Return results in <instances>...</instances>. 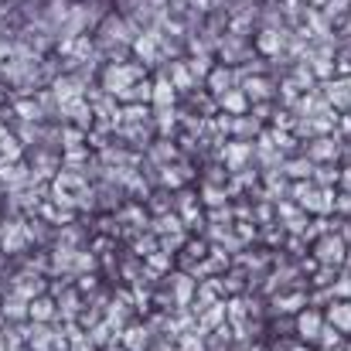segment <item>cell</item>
<instances>
[{
    "label": "cell",
    "instance_id": "6da1fadb",
    "mask_svg": "<svg viewBox=\"0 0 351 351\" xmlns=\"http://www.w3.org/2000/svg\"><path fill=\"white\" fill-rule=\"evenodd\" d=\"M293 198H297V205L304 208V212H317V215H328V212H335V191H328V188H317V184H304V181H297L293 184Z\"/></svg>",
    "mask_w": 351,
    "mask_h": 351
},
{
    "label": "cell",
    "instance_id": "7a4b0ae2",
    "mask_svg": "<svg viewBox=\"0 0 351 351\" xmlns=\"http://www.w3.org/2000/svg\"><path fill=\"white\" fill-rule=\"evenodd\" d=\"M314 252H317V263L321 266H331V269H338L345 259H348V242H345V235H321L317 239V245H314Z\"/></svg>",
    "mask_w": 351,
    "mask_h": 351
},
{
    "label": "cell",
    "instance_id": "3957f363",
    "mask_svg": "<svg viewBox=\"0 0 351 351\" xmlns=\"http://www.w3.org/2000/svg\"><path fill=\"white\" fill-rule=\"evenodd\" d=\"M136 82H143V69H136V65H110L106 75H103V89H106L110 96L126 93V89L136 86Z\"/></svg>",
    "mask_w": 351,
    "mask_h": 351
},
{
    "label": "cell",
    "instance_id": "277c9868",
    "mask_svg": "<svg viewBox=\"0 0 351 351\" xmlns=\"http://www.w3.org/2000/svg\"><path fill=\"white\" fill-rule=\"evenodd\" d=\"M321 331H324V317L317 314V311H300V317H297V335L304 338V341H314L317 345V338H321Z\"/></svg>",
    "mask_w": 351,
    "mask_h": 351
},
{
    "label": "cell",
    "instance_id": "5b68a950",
    "mask_svg": "<svg viewBox=\"0 0 351 351\" xmlns=\"http://www.w3.org/2000/svg\"><path fill=\"white\" fill-rule=\"evenodd\" d=\"M252 157V147L249 143H226V150H222V160L229 164V171H242L245 167V160Z\"/></svg>",
    "mask_w": 351,
    "mask_h": 351
},
{
    "label": "cell",
    "instance_id": "8992f818",
    "mask_svg": "<svg viewBox=\"0 0 351 351\" xmlns=\"http://www.w3.org/2000/svg\"><path fill=\"white\" fill-rule=\"evenodd\" d=\"M328 324L338 328L341 335H351V304L348 300H335L328 311Z\"/></svg>",
    "mask_w": 351,
    "mask_h": 351
},
{
    "label": "cell",
    "instance_id": "52a82bcc",
    "mask_svg": "<svg viewBox=\"0 0 351 351\" xmlns=\"http://www.w3.org/2000/svg\"><path fill=\"white\" fill-rule=\"evenodd\" d=\"M338 140H331V136H321V140H314L311 147H307V157L311 160H335L338 157Z\"/></svg>",
    "mask_w": 351,
    "mask_h": 351
},
{
    "label": "cell",
    "instance_id": "ba28073f",
    "mask_svg": "<svg viewBox=\"0 0 351 351\" xmlns=\"http://www.w3.org/2000/svg\"><path fill=\"white\" fill-rule=\"evenodd\" d=\"M283 174L293 178V181H307V178H314V160H311V157L287 160V164H283Z\"/></svg>",
    "mask_w": 351,
    "mask_h": 351
},
{
    "label": "cell",
    "instance_id": "9c48e42d",
    "mask_svg": "<svg viewBox=\"0 0 351 351\" xmlns=\"http://www.w3.org/2000/svg\"><path fill=\"white\" fill-rule=\"evenodd\" d=\"M242 93L249 96V103H263V99L273 96V86H269L266 79H245V82H242Z\"/></svg>",
    "mask_w": 351,
    "mask_h": 351
},
{
    "label": "cell",
    "instance_id": "30bf717a",
    "mask_svg": "<svg viewBox=\"0 0 351 351\" xmlns=\"http://www.w3.org/2000/svg\"><path fill=\"white\" fill-rule=\"evenodd\" d=\"M150 103H154L157 110H171V103H174V82H171V79H157Z\"/></svg>",
    "mask_w": 351,
    "mask_h": 351
},
{
    "label": "cell",
    "instance_id": "8fae6325",
    "mask_svg": "<svg viewBox=\"0 0 351 351\" xmlns=\"http://www.w3.org/2000/svg\"><path fill=\"white\" fill-rule=\"evenodd\" d=\"M219 103H222V110H226V113H232V117H242V113L249 110V96H245L242 89H232V93H226V96H222Z\"/></svg>",
    "mask_w": 351,
    "mask_h": 351
},
{
    "label": "cell",
    "instance_id": "7c38bea8",
    "mask_svg": "<svg viewBox=\"0 0 351 351\" xmlns=\"http://www.w3.org/2000/svg\"><path fill=\"white\" fill-rule=\"evenodd\" d=\"M328 99H331L338 110H348V106H351V79L331 82V86H328Z\"/></svg>",
    "mask_w": 351,
    "mask_h": 351
},
{
    "label": "cell",
    "instance_id": "4fadbf2b",
    "mask_svg": "<svg viewBox=\"0 0 351 351\" xmlns=\"http://www.w3.org/2000/svg\"><path fill=\"white\" fill-rule=\"evenodd\" d=\"M229 82H232V72H229V69H212V72H208V86H212V93H215L219 99H222L226 93H232Z\"/></svg>",
    "mask_w": 351,
    "mask_h": 351
},
{
    "label": "cell",
    "instance_id": "5bb4252c",
    "mask_svg": "<svg viewBox=\"0 0 351 351\" xmlns=\"http://www.w3.org/2000/svg\"><path fill=\"white\" fill-rule=\"evenodd\" d=\"M191 297H195V280L191 276H174V300H178V307H188Z\"/></svg>",
    "mask_w": 351,
    "mask_h": 351
},
{
    "label": "cell",
    "instance_id": "9a60e30c",
    "mask_svg": "<svg viewBox=\"0 0 351 351\" xmlns=\"http://www.w3.org/2000/svg\"><path fill=\"white\" fill-rule=\"evenodd\" d=\"M167 79L174 82V89H184V93L195 86V72H191V69H184L181 62H174V65H171V75H167Z\"/></svg>",
    "mask_w": 351,
    "mask_h": 351
},
{
    "label": "cell",
    "instance_id": "2e32d148",
    "mask_svg": "<svg viewBox=\"0 0 351 351\" xmlns=\"http://www.w3.org/2000/svg\"><path fill=\"white\" fill-rule=\"evenodd\" d=\"M280 48H283V38H280V31L266 27V31L259 34V51H266V55H280Z\"/></svg>",
    "mask_w": 351,
    "mask_h": 351
},
{
    "label": "cell",
    "instance_id": "e0dca14e",
    "mask_svg": "<svg viewBox=\"0 0 351 351\" xmlns=\"http://www.w3.org/2000/svg\"><path fill=\"white\" fill-rule=\"evenodd\" d=\"M307 304V297L304 293H293V297H276V311L280 314H293V311H300Z\"/></svg>",
    "mask_w": 351,
    "mask_h": 351
},
{
    "label": "cell",
    "instance_id": "ac0fdd59",
    "mask_svg": "<svg viewBox=\"0 0 351 351\" xmlns=\"http://www.w3.org/2000/svg\"><path fill=\"white\" fill-rule=\"evenodd\" d=\"M317 345H321V348H341V331H338V328H331V324H324V331H321Z\"/></svg>",
    "mask_w": 351,
    "mask_h": 351
},
{
    "label": "cell",
    "instance_id": "d6986e66",
    "mask_svg": "<svg viewBox=\"0 0 351 351\" xmlns=\"http://www.w3.org/2000/svg\"><path fill=\"white\" fill-rule=\"evenodd\" d=\"M106 41H130V34H126V24L117 21V17H110L106 21Z\"/></svg>",
    "mask_w": 351,
    "mask_h": 351
},
{
    "label": "cell",
    "instance_id": "ffe728a7",
    "mask_svg": "<svg viewBox=\"0 0 351 351\" xmlns=\"http://www.w3.org/2000/svg\"><path fill=\"white\" fill-rule=\"evenodd\" d=\"M0 154H3V160H7V157L14 160V157L21 154V147H17V140H14V136H7V133H0Z\"/></svg>",
    "mask_w": 351,
    "mask_h": 351
},
{
    "label": "cell",
    "instance_id": "44dd1931",
    "mask_svg": "<svg viewBox=\"0 0 351 351\" xmlns=\"http://www.w3.org/2000/svg\"><path fill=\"white\" fill-rule=\"evenodd\" d=\"M31 317L34 321H48L51 317V300H34L31 304Z\"/></svg>",
    "mask_w": 351,
    "mask_h": 351
},
{
    "label": "cell",
    "instance_id": "7402d4cb",
    "mask_svg": "<svg viewBox=\"0 0 351 351\" xmlns=\"http://www.w3.org/2000/svg\"><path fill=\"white\" fill-rule=\"evenodd\" d=\"M160 181H164L167 188H181L184 174H181V171H174V167H164V171H160Z\"/></svg>",
    "mask_w": 351,
    "mask_h": 351
},
{
    "label": "cell",
    "instance_id": "603a6c76",
    "mask_svg": "<svg viewBox=\"0 0 351 351\" xmlns=\"http://www.w3.org/2000/svg\"><path fill=\"white\" fill-rule=\"evenodd\" d=\"M205 202L219 208V205H226V191H222V188H215V184H205Z\"/></svg>",
    "mask_w": 351,
    "mask_h": 351
},
{
    "label": "cell",
    "instance_id": "cb8c5ba5",
    "mask_svg": "<svg viewBox=\"0 0 351 351\" xmlns=\"http://www.w3.org/2000/svg\"><path fill=\"white\" fill-rule=\"evenodd\" d=\"M130 338H126V345H130V351H140L143 345H147V331H140V328H133V331H126Z\"/></svg>",
    "mask_w": 351,
    "mask_h": 351
},
{
    "label": "cell",
    "instance_id": "d4e9b609",
    "mask_svg": "<svg viewBox=\"0 0 351 351\" xmlns=\"http://www.w3.org/2000/svg\"><path fill=\"white\" fill-rule=\"evenodd\" d=\"M17 113H21V119H38L41 117L38 103H27V99H21V103H17Z\"/></svg>",
    "mask_w": 351,
    "mask_h": 351
},
{
    "label": "cell",
    "instance_id": "484cf974",
    "mask_svg": "<svg viewBox=\"0 0 351 351\" xmlns=\"http://www.w3.org/2000/svg\"><path fill=\"white\" fill-rule=\"evenodd\" d=\"M123 117L130 119V123H140V119H147V110H143L140 103H133V106H126V110H123Z\"/></svg>",
    "mask_w": 351,
    "mask_h": 351
},
{
    "label": "cell",
    "instance_id": "4316f807",
    "mask_svg": "<svg viewBox=\"0 0 351 351\" xmlns=\"http://www.w3.org/2000/svg\"><path fill=\"white\" fill-rule=\"evenodd\" d=\"M31 345H34V348H41V351H48V345H51V335H48L45 328H38V331H34V338H31Z\"/></svg>",
    "mask_w": 351,
    "mask_h": 351
},
{
    "label": "cell",
    "instance_id": "83f0119b",
    "mask_svg": "<svg viewBox=\"0 0 351 351\" xmlns=\"http://www.w3.org/2000/svg\"><path fill=\"white\" fill-rule=\"evenodd\" d=\"M181 351H205V341H202L198 335H188V338L181 341Z\"/></svg>",
    "mask_w": 351,
    "mask_h": 351
},
{
    "label": "cell",
    "instance_id": "f1b7e54d",
    "mask_svg": "<svg viewBox=\"0 0 351 351\" xmlns=\"http://www.w3.org/2000/svg\"><path fill=\"white\" fill-rule=\"evenodd\" d=\"M65 14H69V7H65L62 0H55V3H51V14H48V17H51V21H65Z\"/></svg>",
    "mask_w": 351,
    "mask_h": 351
},
{
    "label": "cell",
    "instance_id": "f546056e",
    "mask_svg": "<svg viewBox=\"0 0 351 351\" xmlns=\"http://www.w3.org/2000/svg\"><path fill=\"white\" fill-rule=\"evenodd\" d=\"M335 212H351V195H341V198L335 202Z\"/></svg>",
    "mask_w": 351,
    "mask_h": 351
},
{
    "label": "cell",
    "instance_id": "4dcf8cb0",
    "mask_svg": "<svg viewBox=\"0 0 351 351\" xmlns=\"http://www.w3.org/2000/svg\"><path fill=\"white\" fill-rule=\"evenodd\" d=\"M341 184L348 188V195H351V167H348V171H341Z\"/></svg>",
    "mask_w": 351,
    "mask_h": 351
},
{
    "label": "cell",
    "instance_id": "1f68e13d",
    "mask_svg": "<svg viewBox=\"0 0 351 351\" xmlns=\"http://www.w3.org/2000/svg\"><path fill=\"white\" fill-rule=\"evenodd\" d=\"M307 3H328V0H307Z\"/></svg>",
    "mask_w": 351,
    "mask_h": 351
},
{
    "label": "cell",
    "instance_id": "d6a6232c",
    "mask_svg": "<svg viewBox=\"0 0 351 351\" xmlns=\"http://www.w3.org/2000/svg\"><path fill=\"white\" fill-rule=\"evenodd\" d=\"M321 351H341V348H321Z\"/></svg>",
    "mask_w": 351,
    "mask_h": 351
}]
</instances>
